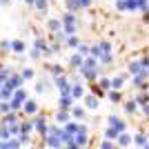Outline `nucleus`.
<instances>
[{
    "mask_svg": "<svg viewBox=\"0 0 149 149\" xmlns=\"http://www.w3.org/2000/svg\"><path fill=\"white\" fill-rule=\"evenodd\" d=\"M31 120H33V134H38V136L42 138L49 134V123H47V118L45 116H31Z\"/></svg>",
    "mask_w": 149,
    "mask_h": 149,
    "instance_id": "obj_1",
    "label": "nucleus"
},
{
    "mask_svg": "<svg viewBox=\"0 0 149 149\" xmlns=\"http://www.w3.org/2000/svg\"><path fill=\"white\" fill-rule=\"evenodd\" d=\"M54 85L58 87V91H71V78L65 74H58V76H51Z\"/></svg>",
    "mask_w": 149,
    "mask_h": 149,
    "instance_id": "obj_2",
    "label": "nucleus"
},
{
    "mask_svg": "<svg viewBox=\"0 0 149 149\" xmlns=\"http://www.w3.org/2000/svg\"><path fill=\"white\" fill-rule=\"evenodd\" d=\"M20 111H22V116H36V113L40 111V105H38L33 98H27L25 102H22V109H20Z\"/></svg>",
    "mask_w": 149,
    "mask_h": 149,
    "instance_id": "obj_3",
    "label": "nucleus"
},
{
    "mask_svg": "<svg viewBox=\"0 0 149 149\" xmlns=\"http://www.w3.org/2000/svg\"><path fill=\"white\" fill-rule=\"evenodd\" d=\"M82 105L87 107L89 111H96V109H98V105H100V98H98L93 91H89V93H85V96H82Z\"/></svg>",
    "mask_w": 149,
    "mask_h": 149,
    "instance_id": "obj_4",
    "label": "nucleus"
},
{
    "mask_svg": "<svg viewBox=\"0 0 149 149\" xmlns=\"http://www.w3.org/2000/svg\"><path fill=\"white\" fill-rule=\"evenodd\" d=\"M71 118L82 123V120L87 118V107H85V105H76V102H74V107H71Z\"/></svg>",
    "mask_w": 149,
    "mask_h": 149,
    "instance_id": "obj_5",
    "label": "nucleus"
},
{
    "mask_svg": "<svg viewBox=\"0 0 149 149\" xmlns=\"http://www.w3.org/2000/svg\"><path fill=\"white\" fill-rule=\"evenodd\" d=\"M116 145H118V147H129V145H134V136H131L127 129L120 131L118 138H116Z\"/></svg>",
    "mask_w": 149,
    "mask_h": 149,
    "instance_id": "obj_6",
    "label": "nucleus"
},
{
    "mask_svg": "<svg viewBox=\"0 0 149 149\" xmlns=\"http://www.w3.org/2000/svg\"><path fill=\"white\" fill-rule=\"evenodd\" d=\"M56 123H60V125H67L69 120H71V109H65V107H58V111H56Z\"/></svg>",
    "mask_w": 149,
    "mask_h": 149,
    "instance_id": "obj_7",
    "label": "nucleus"
},
{
    "mask_svg": "<svg viewBox=\"0 0 149 149\" xmlns=\"http://www.w3.org/2000/svg\"><path fill=\"white\" fill-rule=\"evenodd\" d=\"M82 62H85V56H82L80 51L76 49L74 54H71V58H69V67H71V69H76V71H78V69L82 67Z\"/></svg>",
    "mask_w": 149,
    "mask_h": 149,
    "instance_id": "obj_8",
    "label": "nucleus"
},
{
    "mask_svg": "<svg viewBox=\"0 0 149 149\" xmlns=\"http://www.w3.org/2000/svg\"><path fill=\"white\" fill-rule=\"evenodd\" d=\"M123 107H125V113H129V116H136L138 111H140V105H138L134 98H129V100H125L123 102Z\"/></svg>",
    "mask_w": 149,
    "mask_h": 149,
    "instance_id": "obj_9",
    "label": "nucleus"
},
{
    "mask_svg": "<svg viewBox=\"0 0 149 149\" xmlns=\"http://www.w3.org/2000/svg\"><path fill=\"white\" fill-rule=\"evenodd\" d=\"M127 80H129V74H116V76H111V87L113 89H123Z\"/></svg>",
    "mask_w": 149,
    "mask_h": 149,
    "instance_id": "obj_10",
    "label": "nucleus"
},
{
    "mask_svg": "<svg viewBox=\"0 0 149 149\" xmlns=\"http://www.w3.org/2000/svg\"><path fill=\"white\" fill-rule=\"evenodd\" d=\"M107 125H113V127H116L118 131H125V129H127V125H125V120L120 118V116H113V113L109 116V118H107Z\"/></svg>",
    "mask_w": 149,
    "mask_h": 149,
    "instance_id": "obj_11",
    "label": "nucleus"
},
{
    "mask_svg": "<svg viewBox=\"0 0 149 149\" xmlns=\"http://www.w3.org/2000/svg\"><path fill=\"white\" fill-rule=\"evenodd\" d=\"M107 98H109V102H113V105H120V102H123V91L111 87L109 91H107Z\"/></svg>",
    "mask_w": 149,
    "mask_h": 149,
    "instance_id": "obj_12",
    "label": "nucleus"
},
{
    "mask_svg": "<svg viewBox=\"0 0 149 149\" xmlns=\"http://www.w3.org/2000/svg\"><path fill=\"white\" fill-rule=\"evenodd\" d=\"M145 65H143V60H131L129 62V67H127V71H129L131 76H136V74H140V71H145Z\"/></svg>",
    "mask_w": 149,
    "mask_h": 149,
    "instance_id": "obj_13",
    "label": "nucleus"
},
{
    "mask_svg": "<svg viewBox=\"0 0 149 149\" xmlns=\"http://www.w3.org/2000/svg\"><path fill=\"white\" fill-rule=\"evenodd\" d=\"M71 96H74V100H82V96H85V87L78 80L71 82Z\"/></svg>",
    "mask_w": 149,
    "mask_h": 149,
    "instance_id": "obj_14",
    "label": "nucleus"
},
{
    "mask_svg": "<svg viewBox=\"0 0 149 149\" xmlns=\"http://www.w3.org/2000/svg\"><path fill=\"white\" fill-rule=\"evenodd\" d=\"M7 85H11L13 89H18L25 85V78H22V74H11L9 76V80H7Z\"/></svg>",
    "mask_w": 149,
    "mask_h": 149,
    "instance_id": "obj_15",
    "label": "nucleus"
},
{
    "mask_svg": "<svg viewBox=\"0 0 149 149\" xmlns=\"http://www.w3.org/2000/svg\"><path fill=\"white\" fill-rule=\"evenodd\" d=\"M51 85H54V80H45V78H42V80H38L36 82V93H47L51 89Z\"/></svg>",
    "mask_w": 149,
    "mask_h": 149,
    "instance_id": "obj_16",
    "label": "nucleus"
},
{
    "mask_svg": "<svg viewBox=\"0 0 149 149\" xmlns=\"http://www.w3.org/2000/svg\"><path fill=\"white\" fill-rule=\"evenodd\" d=\"M11 51L22 56V54L27 51V42H25V40H11Z\"/></svg>",
    "mask_w": 149,
    "mask_h": 149,
    "instance_id": "obj_17",
    "label": "nucleus"
},
{
    "mask_svg": "<svg viewBox=\"0 0 149 149\" xmlns=\"http://www.w3.org/2000/svg\"><path fill=\"white\" fill-rule=\"evenodd\" d=\"M13 91H16V89H13L11 85H7V82H5V85L0 87V98H2V100H11L13 98Z\"/></svg>",
    "mask_w": 149,
    "mask_h": 149,
    "instance_id": "obj_18",
    "label": "nucleus"
},
{
    "mask_svg": "<svg viewBox=\"0 0 149 149\" xmlns=\"http://www.w3.org/2000/svg\"><path fill=\"white\" fill-rule=\"evenodd\" d=\"M20 134H33V120H20Z\"/></svg>",
    "mask_w": 149,
    "mask_h": 149,
    "instance_id": "obj_19",
    "label": "nucleus"
},
{
    "mask_svg": "<svg viewBox=\"0 0 149 149\" xmlns=\"http://www.w3.org/2000/svg\"><path fill=\"white\" fill-rule=\"evenodd\" d=\"M47 29L54 33V31H60L62 29V20H58V18H49L47 20Z\"/></svg>",
    "mask_w": 149,
    "mask_h": 149,
    "instance_id": "obj_20",
    "label": "nucleus"
},
{
    "mask_svg": "<svg viewBox=\"0 0 149 149\" xmlns=\"http://www.w3.org/2000/svg\"><path fill=\"white\" fill-rule=\"evenodd\" d=\"M45 69H47V71H49L51 76L65 74V69H62V65H60V62H51V65H47V67H45Z\"/></svg>",
    "mask_w": 149,
    "mask_h": 149,
    "instance_id": "obj_21",
    "label": "nucleus"
},
{
    "mask_svg": "<svg viewBox=\"0 0 149 149\" xmlns=\"http://www.w3.org/2000/svg\"><path fill=\"white\" fill-rule=\"evenodd\" d=\"M78 45H80V38L76 36V33H71V36H67V42H65V47H69V49H78Z\"/></svg>",
    "mask_w": 149,
    "mask_h": 149,
    "instance_id": "obj_22",
    "label": "nucleus"
},
{
    "mask_svg": "<svg viewBox=\"0 0 149 149\" xmlns=\"http://www.w3.org/2000/svg\"><path fill=\"white\" fill-rule=\"evenodd\" d=\"M147 143H149V138H147L145 131H140V134L134 136V145H138V147H147Z\"/></svg>",
    "mask_w": 149,
    "mask_h": 149,
    "instance_id": "obj_23",
    "label": "nucleus"
},
{
    "mask_svg": "<svg viewBox=\"0 0 149 149\" xmlns=\"http://www.w3.org/2000/svg\"><path fill=\"white\" fill-rule=\"evenodd\" d=\"M134 100H136V102H138V105H140V107H145V105H147V102H149V93H147V91H145V89H143V91H138L136 96H134Z\"/></svg>",
    "mask_w": 149,
    "mask_h": 149,
    "instance_id": "obj_24",
    "label": "nucleus"
},
{
    "mask_svg": "<svg viewBox=\"0 0 149 149\" xmlns=\"http://www.w3.org/2000/svg\"><path fill=\"white\" fill-rule=\"evenodd\" d=\"M62 31L71 36V33H78V22H62Z\"/></svg>",
    "mask_w": 149,
    "mask_h": 149,
    "instance_id": "obj_25",
    "label": "nucleus"
},
{
    "mask_svg": "<svg viewBox=\"0 0 149 149\" xmlns=\"http://www.w3.org/2000/svg\"><path fill=\"white\" fill-rule=\"evenodd\" d=\"M33 9H36V11L40 13V16H42V13H47V9H49V2H47V0H36Z\"/></svg>",
    "mask_w": 149,
    "mask_h": 149,
    "instance_id": "obj_26",
    "label": "nucleus"
},
{
    "mask_svg": "<svg viewBox=\"0 0 149 149\" xmlns=\"http://www.w3.org/2000/svg\"><path fill=\"white\" fill-rule=\"evenodd\" d=\"M118 134H120V131L116 129L113 125H107V129H105V138H111V140H116V138H118Z\"/></svg>",
    "mask_w": 149,
    "mask_h": 149,
    "instance_id": "obj_27",
    "label": "nucleus"
},
{
    "mask_svg": "<svg viewBox=\"0 0 149 149\" xmlns=\"http://www.w3.org/2000/svg\"><path fill=\"white\" fill-rule=\"evenodd\" d=\"M20 74H22V78H25V82H27V80H33V78H36V71H33V69H31V67H25V69H22V71H20Z\"/></svg>",
    "mask_w": 149,
    "mask_h": 149,
    "instance_id": "obj_28",
    "label": "nucleus"
},
{
    "mask_svg": "<svg viewBox=\"0 0 149 149\" xmlns=\"http://www.w3.org/2000/svg\"><path fill=\"white\" fill-rule=\"evenodd\" d=\"M65 7H67L69 11H80V5H78V0H65Z\"/></svg>",
    "mask_w": 149,
    "mask_h": 149,
    "instance_id": "obj_29",
    "label": "nucleus"
},
{
    "mask_svg": "<svg viewBox=\"0 0 149 149\" xmlns=\"http://www.w3.org/2000/svg\"><path fill=\"white\" fill-rule=\"evenodd\" d=\"M98 85L105 89V91H109V89H111V78H107V76L105 78H98Z\"/></svg>",
    "mask_w": 149,
    "mask_h": 149,
    "instance_id": "obj_30",
    "label": "nucleus"
},
{
    "mask_svg": "<svg viewBox=\"0 0 149 149\" xmlns=\"http://www.w3.org/2000/svg\"><path fill=\"white\" fill-rule=\"evenodd\" d=\"M98 60H100V65H111V62H113V54H111V51H109V54H102Z\"/></svg>",
    "mask_w": 149,
    "mask_h": 149,
    "instance_id": "obj_31",
    "label": "nucleus"
},
{
    "mask_svg": "<svg viewBox=\"0 0 149 149\" xmlns=\"http://www.w3.org/2000/svg\"><path fill=\"white\" fill-rule=\"evenodd\" d=\"M0 51H2V54H9V51H11V40H0Z\"/></svg>",
    "mask_w": 149,
    "mask_h": 149,
    "instance_id": "obj_32",
    "label": "nucleus"
},
{
    "mask_svg": "<svg viewBox=\"0 0 149 149\" xmlns=\"http://www.w3.org/2000/svg\"><path fill=\"white\" fill-rule=\"evenodd\" d=\"M78 51H80L82 56H89V54H91V45H85V42H80V45H78Z\"/></svg>",
    "mask_w": 149,
    "mask_h": 149,
    "instance_id": "obj_33",
    "label": "nucleus"
},
{
    "mask_svg": "<svg viewBox=\"0 0 149 149\" xmlns=\"http://www.w3.org/2000/svg\"><path fill=\"white\" fill-rule=\"evenodd\" d=\"M29 56L33 58V60H42V51L36 49V47H31V49H29Z\"/></svg>",
    "mask_w": 149,
    "mask_h": 149,
    "instance_id": "obj_34",
    "label": "nucleus"
},
{
    "mask_svg": "<svg viewBox=\"0 0 149 149\" xmlns=\"http://www.w3.org/2000/svg\"><path fill=\"white\" fill-rule=\"evenodd\" d=\"M100 147H102V149H111V147H116V140L105 138V140H100Z\"/></svg>",
    "mask_w": 149,
    "mask_h": 149,
    "instance_id": "obj_35",
    "label": "nucleus"
},
{
    "mask_svg": "<svg viewBox=\"0 0 149 149\" xmlns=\"http://www.w3.org/2000/svg\"><path fill=\"white\" fill-rule=\"evenodd\" d=\"M11 111V102L9 100H0V113H7Z\"/></svg>",
    "mask_w": 149,
    "mask_h": 149,
    "instance_id": "obj_36",
    "label": "nucleus"
},
{
    "mask_svg": "<svg viewBox=\"0 0 149 149\" xmlns=\"http://www.w3.org/2000/svg\"><path fill=\"white\" fill-rule=\"evenodd\" d=\"M20 145H31V134H18Z\"/></svg>",
    "mask_w": 149,
    "mask_h": 149,
    "instance_id": "obj_37",
    "label": "nucleus"
},
{
    "mask_svg": "<svg viewBox=\"0 0 149 149\" xmlns=\"http://www.w3.org/2000/svg\"><path fill=\"white\" fill-rule=\"evenodd\" d=\"M116 9H118V11H129V7H127V0H116Z\"/></svg>",
    "mask_w": 149,
    "mask_h": 149,
    "instance_id": "obj_38",
    "label": "nucleus"
},
{
    "mask_svg": "<svg viewBox=\"0 0 149 149\" xmlns=\"http://www.w3.org/2000/svg\"><path fill=\"white\" fill-rule=\"evenodd\" d=\"M91 2H93V0H78V5H80V11H82V9H89V7H91Z\"/></svg>",
    "mask_w": 149,
    "mask_h": 149,
    "instance_id": "obj_39",
    "label": "nucleus"
},
{
    "mask_svg": "<svg viewBox=\"0 0 149 149\" xmlns=\"http://www.w3.org/2000/svg\"><path fill=\"white\" fill-rule=\"evenodd\" d=\"M0 7H11V0H0Z\"/></svg>",
    "mask_w": 149,
    "mask_h": 149,
    "instance_id": "obj_40",
    "label": "nucleus"
},
{
    "mask_svg": "<svg viewBox=\"0 0 149 149\" xmlns=\"http://www.w3.org/2000/svg\"><path fill=\"white\" fill-rule=\"evenodd\" d=\"M25 5L27 7H33V5H36V0H25Z\"/></svg>",
    "mask_w": 149,
    "mask_h": 149,
    "instance_id": "obj_41",
    "label": "nucleus"
},
{
    "mask_svg": "<svg viewBox=\"0 0 149 149\" xmlns=\"http://www.w3.org/2000/svg\"><path fill=\"white\" fill-rule=\"evenodd\" d=\"M0 9H2V7H0Z\"/></svg>",
    "mask_w": 149,
    "mask_h": 149,
    "instance_id": "obj_42",
    "label": "nucleus"
},
{
    "mask_svg": "<svg viewBox=\"0 0 149 149\" xmlns=\"http://www.w3.org/2000/svg\"><path fill=\"white\" fill-rule=\"evenodd\" d=\"M0 100H2V98H0Z\"/></svg>",
    "mask_w": 149,
    "mask_h": 149,
    "instance_id": "obj_43",
    "label": "nucleus"
}]
</instances>
